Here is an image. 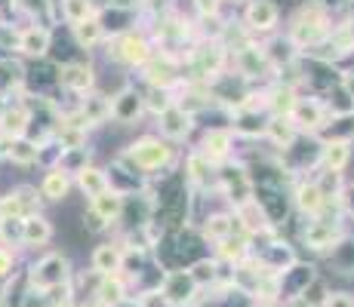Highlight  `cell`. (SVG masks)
<instances>
[{"label": "cell", "instance_id": "5", "mask_svg": "<svg viewBox=\"0 0 354 307\" xmlns=\"http://www.w3.org/2000/svg\"><path fill=\"white\" fill-rule=\"evenodd\" d=\"M25 120H28V114H25L22 108H6V111L0 114V129L10 135H22Z\"/></svg>", "mask_w": 354, "mask_h": 307}, {"label": "cell", "instance_id": "10", "mask_svg": "<svg viewBox=\"0 0 354 307\" xmlns=\"http://www.w3.org/2000/svg\"><path fill=\"white\" fill-rule=\"evenodd\" d=\"M62 83L65 86H86L90 83V71H86V68H80V65H74V68H68V71L62 74Z\"/></svg>", "mask_w": 354, "mask_h": 307}, {"label": "cell", "instance_id": "7", "mask_svg": "<svg viewBox=\"0 0 354 307\" xmlns=\"http://www.w3.org/2000/svg\"><path fill=\"white\" fill-rule=\"evenodd\" d=\"M99 301H102V307H118L120 301H124V289H120L118 279H105V283H102Z\"/></svg>", "mask_w": 354, "mask_h": 307}, {"label": "cell", "instance_id": "1", "mask_svg": "<svg viewBox=\"0 0 354 307\" xmlns=\"http://www.w3.org/2000/svg\"><path fill=\"white\" fill-rule=\"evenodd\" d=\"M68 279V261L62 255H46L37 268L31 270V286L37 292H46V289H56Z\"/></svg>", "mask_w": 354, "mask_h": 307}, {"label": "cell", "instance_id": "14", "mask_svg": "<svg viewBox=\"0 0 354 307\" xmlns=\"http://www.w3.org/2000/svg\"><path fill=\"white\" fill-rule=\"evenodd\" d=\"M22 307H50V304H46L44 292H28V295H22Z\"/></svg>", "mask_w": 354, "mask_h": 307}, {"label": "cell", "instance_id": "8", "mask_svg": "<svg viewBox=\"0 0 354 307\" xmlns=\"http://www.w3.org/2000/svg\"><path fill=\"white\" fill-rule=\"evenodd\" d=\"M10 157L16 163H34V160H37V148H34L31 141H25V139H16L10 145Z\"/></svg>", "mask_w": 354, "mask_h": 307}, {"label": "cell", "instance_id": "12", "mask_svg": "<svg viewBox=\"0 0 354 307\" xmlns=\"http://www.w3.org/2000/svg\"><path fill=\"white\" fill-rule=\"evenodd\" d=\"M80 184H84V188H90V190H102V175H96V169H84Z\"/></svg>", "mask_w": 354, "mask_h": 307}, {"label": "cell", "instance_id": "4", "mask_svg": "<svg viewBox=\"0 0 354 307\" xmlns=\"http://www.w3.org/2000/svg\"><path fill=\"white\" fill-rule=\"evenodd\" d=\"M192 292H194V279L192 277H173L163 295H167V301H173V304H185L188 298H192Z\"/></svg>", "mask_w": 354, "mask_h": 307}, {"label": "cell", "instance_id": "6", "mask_svg": "<svg viewBox=\"0 0 354 307\" xmlns=\"http://www.w3.org/2000/svg\"><path fill=\"white\" fill-rule=\"evenodd\" d=\"M118 264H120V255L111 246H99L96 255H93V268H96L99 274H111V270H118Z\"/></svg>", "mask_w": 354, "mask_h": 307}, {"label": "cell", "instance_id": "3", "mask_svg": "<svg viewBox=\"0 0 354 307\" xmlns=\"http://www.w3.org/2000/svg\"><path fill=\"white\" fill-rule=\"evenodd\" d=\"M50 224L44 221V218H28V221H22V240L28 246H40L50 240Z\"/></svg>", "mask_w": 354, "mask_h": 307}, {"label": "cell", "instance_id": "11", "mask_svg": "<svg viewBox=\"0 0 354 307\" xmlns=\"http://www.w3.org/2000/svg\"><path fill=\"white\" fill-rule=\"evenodd\" d=\"M65 16L71 22H86V12H90V3L86 0H65Z\"/></svg>", "mask_w": 354, "mask_h": 307}, {"label": "cell", "instance_id": "2", "mask_svg": "<svg viewBox=\"0 0 354 307\" xmlns=\"http://www.w3.org/2000/svg\"><path fill=\"white\" fill-rule=\"evenodd\" d=\"M46 46H50V34L44 28H28L19 37V50L28 52V56H44Z\"/></svg>", "mask_w": 354, "mask_h": 307}, {"label": "cell", "instance_id": "16", "mask_svg": "<svg viewBox=\"0 0 354 307\" xmlns=\"http://www.w3.org/2000/svg\"><path fill=\"white\" fill-rule=\"evenodd\" d=\"M326 304H330V307H354V298L345 295V292H339V295H333Z\"/></svg>", "mask_w": 354, "mask_h": 307}, {"label": "cell", "instance_id": "17", "mask_svg": "<svg viewBox=\"0 0 354 307\" xmlns=\"http://www.w3.org/2000/svg\"><path fill=\"white\" fill-rule=\"evenodd\" d=\"M6 268H10V255H6V252H0V274H3Z\"/></svg>", "mask_w": 354, "mask_h": 307}, {"label": "cell", "instance_id": "9", "mask_svg": "<svg viewBox=\"0 0 354 307\" xmlns=\"http://www.w3.org/2000/svg\"><path fill=\"white\" fill-rule=\"evenodd\" d=\"M65 190H68L65 172H50V175H46V181H44V194L50 197V200H59V197H65Z\"/></svg>", "mask_w": 354, "mask_h": 307}, {"label": "cell", "instance_id": "13", "mask_svg": "<svg viewBox=\"0 0 354 307\" xmlns=\"http://www.w3.org/2000/svg\"><path fill=\"white\" fill-rule=\"evenodd\" d=\"M77 37L84 40V43H93V40L99 37V28L93 22H84V25H77Z\"/></svg>", "mask_w": 354, "mask_h": 307}, {"label": "cell", "instance_id": "15", "mask_svg": "<svg viewBox=\"0 0 354 307\" xmlns=\"http://www.w3.org/2000/svg\"><path fill=\"white\" fill-rule=\"evenodd\" d=\"M139 307H167V298H163L160 292H148V295L139 301Z\"/></svg>", "mask_w": 354, "mask_h": 307}]
</instances>
